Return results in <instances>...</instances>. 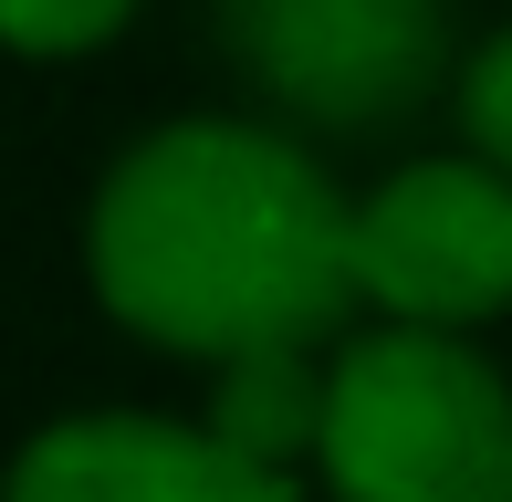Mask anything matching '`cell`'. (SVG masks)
<instances>
[{
	"label": "cell",
	"mask_w": 512,
	"mask_h": 502,
	"mask_svg": "<svg viewBox=\"0 0 512 502\" xmlns=\"http://www.w3.org/2000/svg\"><path fill=\"white\" fill-rule=\"evenodd\" d=\"M95 293L178 356H304L356 304V210L262 126H157L95 189Z\"/></svg>",
	"instance_id": "1"
},
{
	"label": "cell",
	"mask_w": 512,
	"mask_h": 502,
	"mask_svg": "<svg viewBox=\"0 0 512 502\" xmlns=\"http://www.w3.org/2000/svg\"><path fill=\"white\" fill-rule=\"evenodd\" d=\"M335 502H512V387L460 335L387 325L324 377Z\"/></svg>",
	"instance_id": "2"
},
{
	"label": "cell",
	"mask_w": 512,
	"mask_h": 502,
	"mask_svg": "<svg viewBox=\"0 0 512 502\" xmlns=\"http://www.w3.org/2000/svg\"><path fill=\"white\" fill-rule=\"evenodd\" d=\"M220 42L314 126H387L450 63L439 0H220Z\"/></svg>",
	"instance_id": "3"
},
{
	"label": "cell",
	"mask_w": 512,
	"mask_h": 502,
	"mask_svg": "<svg viewBox=\"0 0 512 502\" xmlns=\"http://www.w3.org/2000/svg\"><path fill=\"white\" fill-rule=\"evenodd\" d=\"M356 293L418 335L512 304V178L492 157H418L356 210Z\"/></svg>",
	"instance_id": "4"
},
{
	"label": "cell",
	"mask_w": 512,
	"mask_h": 502,
	"mask_svg": "<svg viewBox=\"0 0 512 502\" xmlns=\"http://www.w3.org/2000/svg\"><path fill=\"white\" fill-rule=\"evenodd\" d=\"M0 502H304L272 461L178 419H63L11 461Z\"/></svg>",
	"instance_id": "5"
},
{
	"label": "cell",
	"mask_w": 512,
	"mask_h": 502,
	"mask_svg": "<svg viewBox=\"0 0 512 502\" xmlns=\"http://www.w3.org/2000/svg\"><path fill=\"white\" fill-rule=\"evenodd\" d=\"M230 450L283 471V450H324V387L304 377V356H251V367L220 377V408H209Z\"/></svg>",
	"instance_id": "6"
},
{
	"label": "cell",
	"mask_w": 512,
	"mask_h": 502,
	"mask_svg": "<svg viewBox=\"0 0 512 502\" xmlns=\"http://www.w3.org/2000/svg\"><path fill=\"white\" fill-rule=\"evenodd\" d=\"M136 0H0V42L11 53H84L126 21Z\"/></svg>",
	"instance_id": "7"
},
{
	"label": "cell",
	"mask_w": 512,
	"mask_h": 502,
	"mask_svg": "<svg viewBox=\"0 0 512 502\" xmlns=\"http://www.w3.org/2000/svg\"><path fill=\"white\" fill-rule=\"evenodd\" d=\"M460 126H471V147L512 178V32H492L471 53V74H460Z\"/></svg>",
	"instance_id": "8"
}]
</instances>
